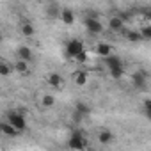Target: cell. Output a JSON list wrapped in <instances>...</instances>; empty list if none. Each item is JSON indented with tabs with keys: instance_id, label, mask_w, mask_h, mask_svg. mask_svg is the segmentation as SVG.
Wrapping results in <instances>:
<instances>
[{
	"instance_id": "44dd1931",
	"label": "cell",
	"mask_w": 151,
	"mask_h": 151,
	"mask_svg": "<svg viewBox=\"0 0 151 151\" xmlns=\"http://www.w3.org/2000/svg\"><path fill=\"white\" fill-rule=\"evenodd\" d=\"M139 34H140L142 41H147V39H151V27H149V25H144V27H140V29H139Z\"/></svg>"
},
{
	"instance_id": "7a4b0ae2",
	"label": "cell",
	"mask_w": 151,
	"mask_h": 151,
	"mask_svg": "<svg viewBox=\"0 0 151 151\" xmlns=\"http://www.w3.org/2000/svg\"><path fill=\"white\" fill-rule=\"evenodd\" d=\"M7 123L16 130V132H25L27 130V121H25V116L18 110H9L7 112Z\"/></svg>"
},
{
	"instance_id": "30bf717a",
	"label": "cell",
	"mask_w": 151,
	"mask_h": 151,
	"mask_svg": "<svg viewBox=\"0 0 151 151\" xmlns=\"http://www.w3.org/2000/svg\"><path fill=\"white\" fill-rule=\"evenodd\" d=\"M98 140H100L103 146H107V144H110V142L114 140V133H112L110 130H101L100 135H98Z\"/></svg>"
},
{
	"instance_id": "3957f363",
	"label": "cell",
	"mask_w": 151,
	"mask_h": 151,
	"mask_svg": "<svg viewBox=\"0 0 151 151\" xmlns=\"http://www.w3.org/2000/svg\"><path fill=\"white\" fill-rule=\"evenodd\" d=\"M82 52H84V43H82L80 39H69V41L66 43V55H68V57L77 59Z\"/></svg>"
},
{
	"instance_id": "d4e9b609",
	"label": "cell",
	"mask_w": 151,
	"mask_h": 151,
	"mask_svg": "<svg viewBox=\"0 0 151 151\" xmlns=\"http://www.w3.org/2000/svg\"><path fill=\"white\" fill-rule=\"evenodd\" d=\"M86 59H87V53H86V52H82V53H80V55L77 57V60H78V62H84Z\"/></svg>"
},
{
	"instance_id": "e0dca14e",
	"label": "cell",
	"mask_w": 151,
	"mask_h": 151,
	"mask_svg": "<svg viewBox=\"0 0 151 151\" xmlns=\"http://www.w3.org/2000/svg\"><path fill=\"white\" fill-rule=\"evenodd\" d=\"M13 69L18 71V73H22V75H27L29 73V64L23 62V60H16V64L13 66Z\"/></svg>"
},
{
	"instance_id": "5b68a950",
	"label": "cell",
	"mask_w": 151,
	"mask_h": 151,
	"mask_svg": "<svg viewBox=\"0 0 151 151\" xmlns=\"http://www.w3.org/2000/svg\"><path fill=\"white\" fill-rule=\"evenodd\" d=\"M133 86L137 89H146V86H147V75H146V71H137L133 75Z\"/></svg>"
},
{
	"instance_id": "2e32d148",
	"label": "cell",
	"mask_w": 151,
	"mask_h": 151,
	"mask_svg": "<svg viewBox=\"0 0 151 151\" xmlns=\"http://www.w3.org/2000/svg\"><path fill=\"white\" fill-rule=\"evenodd\" d=\"M109 73H110V77H112L114 80H119V78H123V75H124V68H123V66H117V68L109 69Z\"/></svg>"
},
{
	"instance_id": "7402d4cb",
	"label": "cell",
	"mask_w": 151,
	"mask_h": 151,
	"mask_svg": "<svg viewBox=\"0 0 151 151\" xmlns=\"http://www.w3.org/2000/svg\"><path fill=\"white\" fill-rule=\"evenodd\" d=\"M41 103H43V107H53L55 98H53L52 94H45V96H43V100H41Z\"/></svg>"
},
{
	"instance_id": "52a82bcc",
	"label": "cell",
	"mask_w": 151,
	"mask_h": 151,
	"mask_svg": "<svg viewBox=\"0 0 151 151\" xmlns=\"http://www.w3.org/2000/svg\"><path fill=\"white\" fill-rule=\"evenodd\" d=\"M0 133L9 135V137H16V135H20V132H16L7 121H0Z\"/></svg>"
},
{
	"instance_id": "4fadbf2b",
	"label": "cell",
	"mask_w": 151,
	"mask_h": 151,
	"mask_svg": "<svg viewBox=\"0 0 151 151\" xmlns=\"http://www.w3.org/2000/svg\"><path fill=\"white\" fill-rule=\"evenodd\" d=\"M105 64H107V68H109V69L117 68V66H123L121 59H119V57H116V55H109V57H105Z\"/></svg>"
},
{
	"instance_id": "5bb4252c",
	"label": "cell",
	"mask_w": 151,
	"mask_h": 151,
	"mask_svg": "<svg viewBox=\"0 0 151 151\" xmlns=\"http://www.w3.org/2000/svg\"><path fill=\"white\" fill-rule=\"evenodd\" d=\"M20 30H22V34L25 36V37H32L34 34H36V30H34V27L29 23V22H25V23H22V27H20Z\"/></svg>"
},
{
	"instance_id": "9c48e42d",
	"label": "cell",
	"mask_w": 151,
	"mask_h": 151,
	"mask_svg": "<svg viewBox=\"0 0 151 151\" xmlns=\"http://www.w3.org/2000/svg\"><path fill=\"white\" fill-rule=\"evenodd\" d=\"M32 59V50L29 46H20L18 48V60H23V62H29Z\"/></svg>"
},
{
	"instance_id": "7c38bea8",
	"label": "cell",
	"mask_w": 151,
	"mask_h": 151,
	"mask_svg": "<svg viewBox=\"0 0 151 151\" xmlns=\"http://www.w3.org/2000/svg\"><path fill=\"white\" fill-rule=\"evenodd\" d=\"M75 109H77L75 112H77V114H80L82 117H86V116H89V114H91V107H89L87 103H84V101H78Z\"/></svg>"
},
{
	"instance_id": "603a6c76",
	"label": "cell",
	"mask_w": 151,
	"mask_h": 151,
	"mask_svg": "<svg viewBox=\"0 0 151 151\" xmlns=\"http://www.w3.org/2000/svg\"><path fill=\"white\" fill-rule=\"evenodd\" d=\"M144 116L146 117L151 116V100H144Z\"/></svg>"
},
{
	"instance_id": "cb8c5ba5",
	"label": "cell",
	"mask_w": 151,
	"mask_h": 151,
	"mask_svg": "<svg viewBox=\"0 0 151 151\" xmlns=\"http://www.w3.org/2000/svg\"><path fill=\"white\" fill-rule=\"evenodd\" d=\"M48 14H50V16H59L60 11H59L57 6H50V7H48Z\"/></svg>"
},
{
	"instance_id": "d6986e66",
	"label": "cell",
	"mask_w": 151,
	"mask_h": 151,
	"mask_svg": "<svg viewBox=\"0 0 151 151\" xmlns=\"http://www.w3.org/2000/svg\"><path fill=\"white\" fill-rule=\"evenodd\" d=\"M126 39H128L130 43H139V41H142L139 30H128V32H126Z\"/></svg>"
},
{
	"instance_id": "277c9868",
	"label": "cell",
	"mask_w": 151,
	"mask_h": 151,
	"mask_svg": "<svg viewBox=\"0 0 151 151\" xmlns=\"http://www.w3.org/2000/svg\"><path fill=\"white\" fill-rule=\"evenodd\" d=\"M86 27H87V30L93 32V34H101V32H103V25H101V22H100L98 18L87 16V18H86Z\"/></svg>"
},
{
	"instance_id": "ffe728a7",
	"label": "cell",
	"mask_w": 151,
	"mask_h": 151,
	"mask_svg": "<svg viewBox=\"0 0 151 151\" xmlns=\"http://www.w3.org/2000/svg\"><path fill=\"white\" fill-rule=\"evenodd\" d=\"M75 82H77V86H86L87 84V73L86 71H78L77 75H75Z\"/></svg>"
},
{
	"instance_id": "9a60e30c",
	"label": "cell",
	"mask_w": 151,
	"mask_h": 151,
	"mask_svg": "<svg viewBox=\"0 0 151 151\" xmlns=\"http://www.w3.org/2000/svg\"><path fill=\"white\" fill-rule=\"evenodd\" d=\"M11 73H13V66L9 62L0 60V77H9Z\"/></svg>"
},
{
	"instance_id": "ba28073f",
	"label": "cell",
	"mask_w": 151,
	"mask_h": 151,
	"mask_svg": "<svg viewBox=\"0 0 151 151\" xmlns=\"http://www.w3.org/2000/svg\"><path fill=\"white\" fill-rule=\"evenodd\" d=\"M96 53L100 55V57H109V55H112V46L109 45V43H98V46H96Z\"/></svg>"
},
{
	"instance_id": "8fae6325",
	"label": "cell",
	"mask_w": 151,
	"mask_h": 151,
	"mask_svg": "<svg viewBox=\"0 0 151 151\" xmlns=\"http://www.w3.org/2000/svg\"><path fill=\"white\" fill-rule=\"evenodd\" d=\"M59 16H60V20H62L66 25H73V22H75V14H73L71 9H62Z\"/></svg>"
},
{
	"instance_id": "8992f818",
	"label": "cell",
	"mask_w": 151,
	"mask_h": 151,
	"mask_svg": "<svg viewBox=\"0 0 151 151\" xmlns=\"http://www.w3.org/2000/svg\"><path fill=\"white\" fill-rule=\"evenodd\" d=\"M109 29H110L112 32H119V30H123V29H124V20H123L119 14L112 16V18L109 20Z\"/></svg>"
},
{
	"instance_id": "ac0fdd59",
	"label": "cell",
	"mask_w": 151,
	"mask_h": 151,
	"mask_svg": "<svg viewBox=\"0 0 151 151\" xmlns=\"http://www.w3.org/2000/svg\"><path fill=\"white\" fill-rule=\"evenodd\" d=\"M48 84H50L52 87H60V84H62L60 75H57V73H52L50 77H48Z\"/></svg>"
},
{
	"instance_id": "484cf974",
	"label": "cell",
	"mask_w": 151,
	"mask_h": 151,
	"mask_svg": "<svg viewBox=\"0 0 151 151\" xmlns=\"http://www.w3.org/2000/svg\"><path fill=\"white\" fill-rule=\"evenodd\" d=\"M2 39H4V36H2V32H0V43H2Z\"/></svg>"
},
{
	"instance_id": "6da1fadb",
	"label": "cell",
	"mask_w": 151,
	"mask_h": 151,
	"mask_svg": "<svg viewBox=\"0 0 151 151\" xmlns=\"http://www.w3.org/2000/svg\"><path fill=\"white\" fill-rule=\"evenodd\" d=\"M68 147L73 151H84L87 147V139L80 130H73L71 137L68 139Z\"/></svg>"
}]
</instances>
